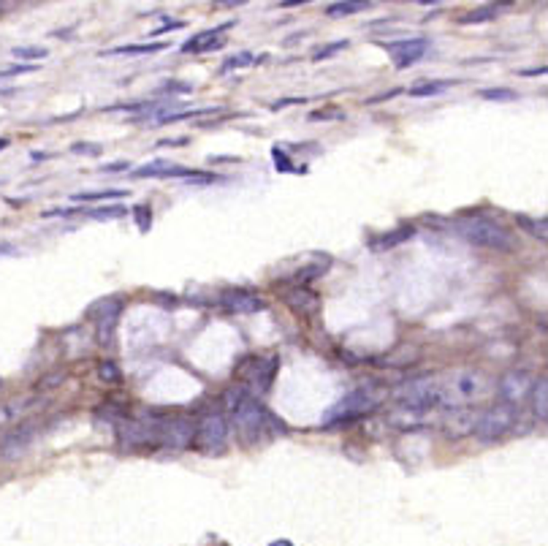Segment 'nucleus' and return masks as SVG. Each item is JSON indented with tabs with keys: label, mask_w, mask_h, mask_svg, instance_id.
Wrapping results in <instances>:
<instances>
[{
	"label": "nucleus",
	"mask_w": 548,
	"mask_h": 546,
	"mask_svg": "<svg viewBox=\"0 0 548 546\" xmlns=\"http://www.w3.org/2000/svg\"><path fill=\"white\" fill-rule=\"evenodd\" d=\"M399 90H391V93H383V96H375V98H369L367 104H380V101H388V98H394Z\"/></svg>",
	"instance_id": "09e8293b"
},
{
	"label": "nucleus",
	"mask_w": 548,
	"mask_h": 546,
	"mask_svg": "<svg viewBox=\"0 0 548 546\" xmlns=\"http://www.w3.org/2000/svg\"><path fill=\"white\" fill-rule=\"evenodd\" d=\"M380 397L369 389V386H361L351 394H345L342 399H336L328 411L323 414L320 424L323 430H336V427H348L353 422H359L361 416H367L372 407H378Z\"/></svg>",
	"instance_id": "f257e3e1"
},
{
	"label": "nucleus",
	"mask_w": 548,
	"mask_h": 546,
	"mask_svg": "<svg viewBox=\"0 0 548 546\" xmlns=\"http://www.w3.org/2000/svg\"><path fill=\"white\" fill-rule=\"evenodd\" d=\"M163 90H166V93H187L190 85H166Z\"/></svg>",
	"instance_id": "de8ad7c7"
},
{
	"label": "nucleus",
	"mask_w": 548,
	"mask_h": 546,
	"mask_svg": "<svg viewBox=\"0 0 548 546\" xmlns=\"http://www.w3.org/2000/svg\"><path fill=\"white\" fill-rule=\"evenodd\" d=\"M269 546H294V543L286 541V538H280V541H274V543H269Z\"/></svg>",
	"instance_id": "8fccbe9b"
},
{
	"label": "nucleus",
	"mask_w": 548,
	"mask_h": 546,
	"mask_svg": "<svg viewBox=\"0 0 548 546\" xmlns=\"http://www.w3.org/2000/svg\"><path fill=\"white\" fill-rule=\"evenodd\" d=\"M231 416H234V424H237L239 435H242L247 443L258 441V435L266 430V424H269V419H271V416L263 411V405H261L255 397H250V394L234 407Z\"/></svg>",
	"instance_id": "1a4fd4ad"
},
{
	"label": "nucleus",
	"mask_w": 548,
	"mask_h": 546,
	"mask_svg": "<svg viewBox=\"0 0 548 546\" xmlns=\"http://www.w3.org/2000/svg\"><path fill=\"white\" fill-rule=\"evenodd\" d=\"M286 305H288L296 315L312 318V315H318V310H320V297H318L315 291L304 289V286H296V289L286 291Z\"/></svg>",
	"instance_id": "f3484780"
},
{
	"label": "nucleus",
	"mask_w": 548,
	"mask_h": 546,
	"mask_svg": "<svg viewBox=\"0 0 548 546\" xmlns=\"http://www.w3.org/2000/svg\"><path fill=\"white\" fill-rule=\"evenodd\" d=\"M177 145H187L185 136H179V139H163V142H158V147H177Z\"/></svg>",
	"instance_id": "c03bdc74"
},
{
	"label": "nucleus",
	"mask_w": 548,
	"mask_h": 546,
	"mask_svg": "<svg viewBox=\"0 0 548 546\" xmlns=\"http://www.w3.org/2000/svg\"><path fill=\"white\" fill-rule=\"evenodd\" d=\"M516 422H519V407L497 402L486 407V411H481L477 424H475V435L481 441H500L516 427Z\"/></svg>",
	"instance_id": "423d86ee"
},
{
	"label": "nucleus",
	"mask_w": 548,
	"mask_h": 546,
	"mask_svg": "<svg viewBox=\"0 0 548 546\" xmlns=\"http://www.w3.org/2000/svg\"><path fill=\"white\" fill-rule=\"evenodd\" d=\"M278 367H280V357H247L239 367H237V378L242 381V389L250 394V389L255 391H266L278 375Z\"/></svg>",
	"instance_id": "6e6552de"
},
{
	"label": "nucleus",
	"mask_w": 548,
	"mask_h": 546,
	"mask_svg": "<svg viewBox=\"0 0 548 546\" xmlns=\"http://www.w3.org/2000/svg\"><path fill=\"white\" fill-rule=\"evenodd\" d=\"M120 196H125V190H87V193H77L74 201H109Z\"/></svg>",
	"instance_id": "7c9ffc66"
},
{
	"label": "nucleus",
	"mask_w": 548,
	"mask_h": 546,
	"mask_svg": "<svg viewBox=\"0 0 548 546\" xmlns=\"http://www.w3.org/2000/svg\"><path fill=\"white\" fill-rule=\"evenodd\" d=\"M195 172L193 169H182V166H174L169 161H153L142 169H136L130 177L133 180H145V177H182V180H190Z\"/></svg>",
	"instance_id": "6ab92c4d"
},
{
	"label": "nucleus",
	"mask_w": 548,
	"mask_h": 546,
	"mask_svg": "<svg viewBox=\"0 0 548 546\" xmlns=\"http://www.w3.org/2000/svg\"><path fill=\"white\" fill-rule=\"evenodd\" d=\"M12 55L17 60H44L49 55V49H44V46H14Z\"/></svg>",
	"instance_id": "2f4dec72"
},
{
	"label": "nucleus",
	"mask_w": 548,
	"mask_h": 546,
	"mask_svg": "<svg viewBox=\"0 0 548 546\" xmlns=\"http://www.w3.org/2000/svg\"><path fill=\"white\" fill-rule=\"evenodd\" d=\"M456 226H459V234L467 242L477 245V248L497 250V253H513L516 250L513 234L505 226H500V223H494L489 218H461Z\"/></svg>",
	"instance_id": "f03ea898"
},
{
	"label": "nucleus",
	"mask_w": 548,
	"mask_h": 546,
	"mask_svg": "<svg viewBox=\"0 0 548 546\" xmlns=\"http://www.w3.org/2000/svg\"><path fill=\"white\" fill-rule=\"evenodd\" d=\"M294 104H304V101H302V98H280V101H274V104H271V109H274V112H280V109L294 106Z\"/></svg>",
	"instance_id": "a19ab883"
},
{
	"label": "nucleus",
	"mask_w": 548,
	"mask_h": 546,
	"mask_svg": "<svg viewBox=\"0 0 548 546\" xmlns=\"http://www.w3.org/2000/svg\"><path fill=\"white\" fill-rule=\"evenodd\" d=\"M220 305L228 310V313H237V315H247V313H255L263 307L261 297L255 291H247V289H228L220 294Z\"/></svg>",
	"instance_id": "dca6fc26"
},
{
	"label": "nucleus",
	"mask_w": 548,
	"mask_h": 546,
	"mask_svg": "<svg viewBox=\"0 0 548 546\" xmlns=\"http://www.w3.org/2000/svg\"><path fill=\"white\" fill-rule=\"evenodd\" d=\"M328 117H339V112H312L310 120H328Z\"/></svg>",
	"instance_id": "a18cd8bd"
},
{
	"label": "nucleus",
	"mask_w": 548,
	"mask_h": 546,
	"mask_svg": "<svg viewBox=\"0 0 548 546\" xmlns=\"http://www.w3.org/2000/svg\"><path fill=\"white\" fill-rule=\"evenodd\" d=\"M228 422L223 414H207L193 430L190 446L201 454H220L228 443Z\"/></svg>",
	"instance_id": "0eeeda50"
},
{
	"label": "nucleus",
	"mask_w": 548,
	"mask_h": 546,
	"mask_svg": "<svg viewBox=\"0 0 548 546\" xmlns=\"http://www.w3.org/2000/svg\"><path fill=\"white\" fill-rule=\"evenodd\" d=\"M369 4H328L326 6V17H351V14H359V12H367Z\"/></svg>",
	"instance_id": "bb28decb"
},
{
	"label": "nucleus",
	"mask_w": 548,
	"mask_h": 546,
	"mask_svg": "<svg viewBox=\"0 0 548 546\" xmlns=\"http://www.w3.org/2000/svg\"><path fill=\"white\" fill-rule=\"evenodd\" d=\"M271 158H274V164H278V172H296V166L291 164V158H288L280 147L271 150Z\"/></svg>",
	"instance_id": "4c0bfd02"
},
{
	"label": "nucleus",
	"mask_w": 548,
	"mask_h": 546,
	"mask_svg": "<svg viewBox=\"0 0 548 546\" xmlns=\"http://www.w3.org/2000/svg\"><path fill=\"white\" fill-rule=\"evenodd\" d=\"M98 378H101L104 383H120V370H117V365H114V362H101V365H98Z\"/></svg>",
	"instance_id": "c9c22d12"
},
{
	"label": "nucleus",
	"mask_w": 548,
	"mask_h": 546,
	"mask_svg": "<svg viewBox=\"0 0 548 546\" xmlns=\"http://www.w3.org/2000/svg\"><path fill=\"white\" fill-rule=\"evenodd\" d=\"M326 266H328V264H310V266H302V269L296 272V275H294V281H296L299 286H304V283H310V281H315V278H323Z\"/></svg>",
	"instance_id": "cd10ccee"
},
{
	"label": "nucleus",
	"mask_w": 548,
	"mask_h": 546,
	"mask_svg": "<svg viewBox=\"0 0 548 546\" xmlns=\"http://www.w3.org/2000/svg\"><path fill=\"white\" fill-rule=\"evenodd\" d=\"M532 399H535V416H537L540 422H545V419H548V381H545V378H540V381L535 383Z\"/></svg>",
	"instance_id": "412c9836"
},
{
	"label": "nucleus",
	"mask_w": 548,
	"mask_h": 546,
	"mask_svg": "<svg viewBox=\"0 0 548 546\" xmlns=\"http://www.w3.org/2000/svg\"><path fill=\"white\" fill-rule=\"evenodd\" d=\"M155 430H158V443L166 449H187L193 441V419L187 416H161L155 414Z\"/></svg>",
	"instance_id": "9b49d317"
},
{
	"label": "nucleus",
	"mask_w": 548,
	"mask_h": 546,
	"mask_svg": "<svg viewBox=\"0 0 548 546\" xmlns=\"http://www.w3.org/2000/svg\"><path fill=\"white\" fill-rule=\"evenodd\" d=\"M122 169H130V164H125V161H120V164H109V166H104L101 172H109V174H114V172H122Z\"/></svg>",
	"instance_id": "37998d69"
},
{
	"label": "nucleus",
	"mask_w": 548,
	"mask_h": 546,
	"mask_svg": "<svg viewBox=\"0 0 548 546\" xmlns=\"http://www.w3.org/2000/svg\"><path fill=\"white\" fill-rule=\"evenodd\" d=\"M250 63H253V55H250V52H242V55L231 57L228 63H223V71H234V68H245V65H250Z\"/></svg>",
	"instance_id": "58836bf2"
},
{
	"label": "nucleus",
	"mask_w": 548,
	"mask_h": 546,
	"mask_svg": "<svg viewBox=\"0 0 548 546\" xmlns=\"http://www.w3.org/2000/svg\"><path fill=\"white\" fill-rule=\"evenodd\" d=\"M481 98H486V101H497V104H508V101H516L519 93L511 90V88H489V90H481Z\"/></svg>",
	"instance_id": "c85d7f7f"
},
{
	"label": "nucleus",
	"mask_w": 548,
	"mask_h": 546,
	"mask_svg": "<svg viewBox=\"0 0 548 546\" xmlns=\"http://www.w3.org/2000/svg\"><path fill=\"white\" fill-rule=\"evenodd\" d=\"M166 46H169L166 41H158V44H125V46L109 49V55H153V52H161Z\"/></svg>",
	"instance_id": "5701e85b"
},
{
	"label": "nucleus",
	"mask_w": 548,
	"mask_h": 546,
	"mask_svg": "<svg viewBox=\"0 0 548 546\" xmlns=\"http://www.w3.org/2000/svg\"><path fill=\"white\" fill-rule=\"evenodd\" d=\"M179 28H185V22H166L163 28H158L153 36H161V33H169V30H179Z\"/></svg>",
	"instance_id": "79ce46f5"
},
{
	"label": "nucleus",
	"mask_w": 548,
	"mask_h": 546,
	"mask_svg": "<svg viewBox=\"0 0 548 546\" xmlns=\"http://www.w3.org/2000/svg\"><path fill=\"white\" fill-rule=\"evenodd\" d=\"M432 414L429 411H410V407H396V414L391 416V422L399 427V430H421L424 424H429Z\"/></svg>",
	"instance_id": "aec40b11"
},
{
	"label": "nucleus",
	"mask_w": 548,
	"mask_h": 546,
	"mask_svg": "<svg viewBox=\"0 0 548 546\" xmlns=\"http://www.w3.org/2000/svg\"><path fill=\"white\" fill-rule=\"evenodd\" d=\"M477 416H481V407L472 405H456V407H445L443 416V430L448 438H464L475 433Z\"/></svg>",
	"instance_id": "ddd939ff"
},
{
	"label": "nucleus",
	"mask_w": 548,
	"mask_h": 546,
	"mask_svg": "<svg viewBox=\"0 0 548 546\" xmlns=\"http://www.w3.org/2000/svg\"><path fill=\"white\" fill-rule=\"evenodd\" d=\"M413 234H416V229H413V226H402V229H396V231H391V234H386V237L375 239V242H372V248H375V250L394 248V245H399V242H407V239L413 237Z\"/></svg>",
	"instance_id": "4be33fe9"
},
{
	"label": "nucleus",
	"mask_w": 548,
	"mask_h": 546,
	"mask_svg": "<svg viewBox=\"0 0 548 546\" xmlns=\"http://www.w3.org/2000/svg\"><path fill=\"white\" fill-rule=\"evenodd\" d=\"M90 315L95 318V340H98V346L112 349L114 346V337H117V321L122 315V299L120 297H109V299L93 305Z\"/></svg>",
	"instance_id": "9d476101"
},
{
	"label": "nucleus",
	"mask_w": 548,
	"mask_h": 546,
	"mask_svg": "<svg viewBox=\"0 0 548 546\" xmlns=\"http://www.w3.org/2000/svg\"><path fill=\"white\" fill-rule=\"evenodd\" d=\"M394 399L399 407L432 414L437 407H443V383L437 378H413L394 391Z\"/></svg>",
	"instance_id": "7ed1b4c3"
},
{
	"label": "nucleus",
	"mask_w": 548,
	"mask_h": 546,
	"mask_svg": "<svg viewBox=\"0 0 548 546\" xmlns=\"http://www.w3.org/2000/svg\"><path fill=\"white\" fill-rule=\"evenodd\" d=\"M133 218H136V226H139V231H150V226H153V210L147 207V204H139V207H133Z\"/></svg>",
	"instance_id": "473e14b6"
},
{
	"label": "nucleus",
	"mask_w": 548,
	"mask_h": 546,
	"mask_svg": "<svg viewBox=\"0 0 548 546\" xmlns=\"http://www.w3.org/2000/svg\"><path fill=\"white\" fill-rule=\"evenodd\" d=\"M0 14H4V6H0Z\"/></svg>",
	"instance_id": "603ef678"
},
{
	"label": "nucleus",
	"mask_w": 548,
	"mask_h": 546,
	"mask_svg": "<svg viewBox=\"0 0 548 546\" xmlns=\"http://www.w3.org/2000/svg\"><path fill=\"white\" fill-rule=\"evenodd\" d=\"M87 215H90V218H95V221H114V218H125V215H128V210H125V207H120V204H114V207L87 210Z\"/></svg>",
	"instance_id": "c756f323"
},
{
	"label": "nucleus",
	"mask_w": 548,
	"mask_h": 546,
	"mask_svg": "<svg viewBox=\"0 0 548 546\" xmlns=\"http://www.w3.org/2000/svg\"><path fill=\"white\" fill-rule=\"evenodd\" d=\"M117 443L125 451H153L161 449L155 414H145L142 419H120L117 422Z\"/></svg>",
	"instance_id": "20e7f679"
},
{
	"label": "nucleus",
	"mask_w": 548,
	"mask_h": 546,
	"mask_svg": "<svg viewBox=\"0 0 548 546\" xmlns=\"http://www.w3.org/2000/svg\"><path fill=\"white\" fill-rule=\"evenodd\" d=\"M342 49H348V41L326 44V46H320V49H315V52H312V60H315V63H320V60H328V57H334V55H336V52H342Z\"/></svg>",
	"instance_id": "f704fd0d"
},
{
	"label": "nucleus",
	"mask_w": 548,
	"mask_h": 546,
	"mask_svg": "<svg viewBox=\"0 0 548 546\" xmlns=\"http://www.w3.org/2000/svg\"><path fill=\"white\" fill-rule=\"evenodd\" d=\"M33 438H36V424H33V422H25V424L9 430V433L4 435V441H0V457H4V459L20 457V454L33 443Z\"/></svg>",
	"instance_id": "2eb2a0df"
},
{
	"label": "nucleus",
	"mask_w": 548,
	"mask_h": 546,
	"mask_svg": "<svg viewBox=\"0 0 548 546\" xmlns=\"http://www.w3.org/2000/svg\"><path fill=\"white\" fill-rule=\"evenodd\" d=\"M231 25H234V22L220 25V28H215V30H203V33L193 36L190 41H185V44H182V52H193V55H198V52H212V49H220V46L226 44V38H220V33H223V30H228Z\"/></svg>",
	"instance_id": "a211bd4d"
},
{
	"label": "nucleus",
	"mask_w": 548,
	"mask_h": 546,
	"mask_svg": "<svg viewBox=\"0 0 548 546\" xmlns=\"http://www.w3.org/2000/svg\"><path fill=\"white\" fill-rule=\"evenodd\" d=\"M524 77H543L545 74V65H540V68H527V71H521Z\"/></svg>",
	"instance_id": "49530a36"
},
{
	"label": "nucleus",
	"mask_w": 548,
	"mask_h": 546,
	"mask_svg": "<svg viewBox=\"0 0 548 546\" xmlns=\"http://www.w3.org/2000/svg\"><path fill=\"white\" fill-rule=\"evenodd\" d=\"M486 391V381L477 370H459L451 375L448 383H443V411L456 405H469Z\"/></svg>",
	"instance_id": "39448f33"
},
{
	"label": "nucleus",
	"mask_w": 548,
	"mask_h": 546,
	"mask_svg": "<svg viewBox=\"0 0 548 546\" xmlns=\"http://www.w3.org/2000/svg\"><path fill=\"white\" fill-rule=\"evenodd\" d=\"M516 221H519V226H521L527 234H532L535 239H540V242H545V239H548V234H545L548 221H545V218H527V215H519Z\"/></svg>",
	"instance_id": "393cba45"
},
{
	"label": "nucleus",
	"mask_w": 548,
	"mask_h": 546,
	"mask_svg": "<svg viewBox=\"0 0 548 546\" xmlns=\"http://www.w3.org/2000/svg\"><path fill=\"white\" fill-rule=\"evenodd\" d=\"M453 82L451 80H437V82H421L416 88H410V96L413 98H427V96H440L451 88Z\"/></svg>",
	"instance_id": "b1692460"
},
{
	"label": "nucleus",
	"mask_w": 548,
	"mask_h": 546,
	"mask_svg": "<svg viewBox=\"0 0 548 546\" xmlns=\"http://www.w3.org/2000/svg\"><path fill=\"white\" fill-rule=\"evenodd\" d=\"M500 14V6H484L477 12H469L464 17H459V25H481V22H492Z\"/></svg>",
	"instance_id": "a878e982"
},
{
	"label": "nucleus",
	"mask_w": 548,
	"mask_h": 546,
	"mask_svg": "<svg viewBox=\"0 0 548 546\" xmlns=\"http://www.w3.org/2000/svg\"><path fill=\"white\" fill-rule=\"evenodd\" d=\"M535 389V378L527 373V370H511L500 378L497 383V397L500 402L505 405H513V407H521L527 402V397L532 394Z\"/></svg>",
	"instance_id": "f8f14e48"
},
{
	"label": "nucleus",
	"mask_w": 548,
	"mask_h": 546,
	"mask_svg": "<svg viewBox=\"0 0 548 546\" xmlns=\"http://www.w3.org/2000/svg\"><path fill=\"white\" fill-rule=\"evenodd\" d=\"M247 397V391L242 389V386H231L228 391H226V397H223V402H226V407H228V411H234V407L242 402Z\"/></svg>",
	"instance_id": "e433bc0d"
},
{
	"label": "nucleus",
	"mask_w": 548,
	"mask_h": 546,
	"mask_svg": "<svg viewBox=\"0 0 548 546\" xmlns=\"http://www.w3.org/2000/svg\"><path fill=\"white\" fill-rule=\"evenodd\" d=\"M380 46L396 55V57H394V65L399 68V71H404V68H410V65L419 63V60L427 55L429 41H427V38H402V41H386V44H380Z\"/></svg>",
	"instance_id": "4468645a"
},
{
	"label": "nucleus",
	"mask_w": 548,
	"mask_h": 546,
	"mask_svg": "<svg viewBox=\"0 0 548 546\" xmlns=\"http://www.w3.org/2000/svg\"><path fill=\"white\" fill-rule=\"evenodd\" d=\"M38 71V65H4L0 68V80H9V77H22V74H36Z\"/></svg>",
	"instance_id": "72a5a7b5"
},
{
	"label": "nucleus",
	"mask_w": 548,
	"mask_h": 546,
	"mask_svg": "<svg viewBox=\"0 0 548 546\" xmlns=\"http://www.w3.org/2000/svg\"><path fill=\"white\" fill-rule=\"evenodd\" d=\"M71 150L79 153V155H82V153H85V155H101V147H98V145H82V142H79V145H74Z\"/></svg>",
	"instance_id": "ea45409f"
},
{
	"label": "nucleus",
	"mask_w": 548,
	"mask_h": 546,
	"mask_svg": "<svg viewBox=\"0 0 548 546\" xmlns=\"http://www.w3.org/2000/svg\"><path fill=\"white\" fill-rule=\"evenodd\" d=\"M9 147V139H0V150H6Z\"/></svg>",
	"instance_id": "3c124183"
}]
</instances>
